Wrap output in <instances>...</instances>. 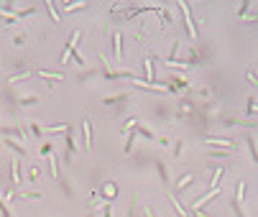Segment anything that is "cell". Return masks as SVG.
<instances>
[{
	"label": "cell",
	"mask_w": 258,
	"mask_h": 217,
	"mask_svg": "<svg viewBox=\"0 0 258 217\" xmlns=\"http://www.w3.org/2000/svg\"><path fill=\"white\" fill-rule=\"evenodd\" d=\"M245 140H248V146H250V156H253V161L258 164V149H255V140H253V135H248Z\"/></svg>",
	"instance_id": "1"
},
{
	"label": "cell",
	"mask_w": 258,
	"mask_h": 217,
	"mask_svg": "<svg viewBox=\"0 0 258 217\" xmlns=\"http://www.w3.org/2000/svg\"><path fill=\"white\" fill-rule=\"evenodd\" d=\"M192 179H195V176H192V174H187V176H184V179H181V182L176 184V189H181V187H187V184L192 182Z\"/></svg>",
	"instance_id": "2"
}]
</instances>
